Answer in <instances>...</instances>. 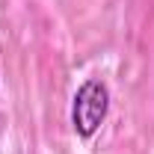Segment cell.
<instances>
[{"mask_svg": "<svg viewBox=\"0 0 154 154\" xmlns=\"http://www.w3.org/2000/svg\"><path fill=\"white\" fill-rule=\"evenodd\" d=\"M110 113V89L104 80L89 77L77 86L71 98V128L80 139H92L101 131L104 119Z\"/></svg>", "mask_w": 154, "mask_h": 154, "instance_id": "cell-1", "label": "cell"}]
</instances>
